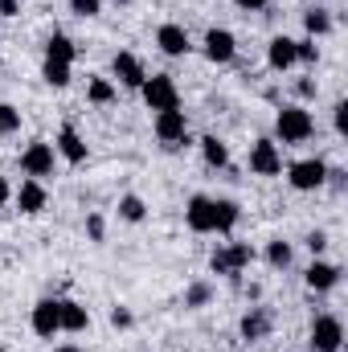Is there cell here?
Segmentation results:
<instances>
[{
    "mask_svg": "<svg viewBox=\"0 0 348 352\" xmlns=\"http://www.w3.org/2000/svg\"><path fill=\"white\" fill-rule=\"evenodd\" d=\"M238 221H242V205H238L234 197H213V234L234 238Z\"/></svg>",
    "mask_w": 348,
    "mask_h": 352,
    "instance_id": "obj_21",
    "label": "cell"
},
{
    "mask_svg": "<svg viewBox=\"0 0 348 352\" xmlns=\"http://www.w3.org/2000/svg\"><path fill=\"white\" fill-rule=\"evenodd\" d=\"M144 78H148V70H144L140 54H131V50H115V58H111V82L123 87V90H140L144 87Z\"/></svg>",
    "mask_w": 348,
    "mask_h": 352,
    "instance_id": "obj_13",
    "label": "cell"
},
{
    "mask_svg": "<svg viewBox=\"0 0 348 352\" xmlns=\"http://www.w3.org/2000/svg\"><path fill=\"white\" fill-rule=\"evenodd\" d=\"M83 230H87V242H90V246H102V242H107V217H102L98 209H90V213H87Z\"/></svg>",
    "mask_w": 348,
    "mask_h": 352,
    "instance_id": "obj_31",
    "label": "cell"
},
{
    "mask_svg": "<svg viewBox=\"0 0 348 352\" xmlns=\"http://www.w3.org/2000/svg\"><path fill=\"white\" fill-rule=\"evenodd\" d=\"M201 54H205L209 66H230V62L238 58V37H234V29H226V25H209L205 37H201Z\"/></svg>",
    "mask_w": 348,
    "mask_h": 352,
    "instance_id": "obj_10",
    "label": "cell"
},
{
    "mask_svg": "<svg viewBox=\"0 0 348 352\" xmlns=\"http://www.w3.org/2000/svg\"><path fill=\"white\" fill-rule=\"evenodd\" d=\"M12 205L21 209V217H41L45 209H50V188L41 184V180H21L17 188H12Z\"/></svg>",
    "mask_w": 348,
    "mask_h": 352,
    "instance_id": "obj_16",
    "label": "cell"
},
{
    "mask_svg": "<svg viewBox=\"0 0 348 352\" xmlns=\"http://www.w3.org/2000/svg\"><path fill=\"white\" fill-rule=\"evenodd\" d=\"M320 58H324V50H320V41H316V37H295V66L316 70V66H320Z\"/></svg>",
    "mask_w": 348,
    "mask_h": 352,
    "instance_id": "obj_28",
    "label": "cell"
},
{
    "mask_svg": "<svg viewBox=\"0 0 348 352\" xmlns=\"http://www.w3.org/2000/svg\"><path fill=\"white\" fill-rule=\"evenodd\" d=\"M152 41H156V50L164 58H188L193 54V37H188V29L180 21H160L156 33H152Z\"/></svg>",
    "mask_w": 348,
    "mask_h": 352,
    "instance_id": "obj_12",
    "label": "cell"
},
{
    "mask_svg": "<svg viewBox=\"0 0 348 352\" xmlns=\"http://www.w3.org/2000/svg\"><path fill=\"white\" fill-rule=\"evenodd\" d=\"M29 328H33V336H41V340H54V336H62L58 295H45V299H37V303L29 307Z\"/></svg>",
    "mask_w": 348,
    "mask_h": 352,
    "instance_id": "obj_15",
    "label": "cell"
},
{
    "mask_svg": "<svg viewBox=\"0 0 348 352\" xmlns=\"http://www.w3.org/2000/svg\"><path fill=\"white\" fill-rule=\"evenodd\" d=\"M17 168L29 176V180H50L58 173V152H54V140H29L17 156Z\"/></svg>",
    "mask_w": 348,
    "mask_h": 352,
    "instance_id": "obj_3",
    "label": "cell"
},
{
    "mask_svg": "<svg viewBox=\"0 0 348 352\" xmlns=\"http://www.w3.org/2000/svg\"><path fill=\"white\" fill-rule=\"evenodd\" d=\"M307 349L312 352H340L345 349V320H340L336 311H320V316H312Z\"/></svg>",
    "mask_w": 348,
    "mask_h": 352,
    "instance_id": "obj_6",
    "label": "cell"
},
{
    "mask_svg": "<svg viewBox=\"0 0 348 352\" xmlns=\"http://www.w3.org/2000/svg\"><path fill=\"white\" fill-rule=\"evenodd\" d=\"M0 74H4V58H0Z\"/></svg>",
    "mask_w": 348,
    "mask_h": 352,
    "instance_id": "obj_44",
    "label": "cell"
},
{
    "mask_svg": "<svg viewBox=\"0 0 348 352\" xmlns=\"http://www.w3.org/2000/svg\"><path fill=\"white\" fill-rule=\"evenodd\" d=\"M54 152H58V160H66L70 168H78V164H87L90 160V144L83 140V131H78L74 123H62V127H58V135H54Z\"/></svg>",
    "mask_w": 348,
    "mask_h": 352,
    "instance_id": "obj_14",
    "label": "cell"
},
{
    "mask_svg": "<svg viewBox=\"0 0 348 352\" xmlns=\"http://www.w3.org/2000/svg\"><path fill=\"white\" fill-rule=\"evenodd\" d=\"M320 98V82H316V74H303V78H295V102H316Z\"/></svg>",
    "mask_w": 348,
    "mask_h": 352,
    "instance_id": "obj_35",
    "label": "cell"
},
{
    "mask_svg": "<svg viewBox=\"0 0 348 352\" xmlns=\"http://www.w3.org/2000/svg\"><path fill=\"white\" fill-rule=\"evenodd\" d=\"M140 98L144 107L156 115V111H176L180 107V90H176V78L173 74H148L144 87H140Z\"/></svg>",
    "mask_w": 348,
    "mask_h": 352,
    "instance_id": "obj_8",
    "label": "cell"
},
{
    "mask_svg": "<svg viewBox=\"0 0 348 352\" xmlns=\"http://www.w3.org/2000/svg\"><path fill=\"white\" fill-rule=\"evenodd\" d=\"M242 295H246V303H262V295H266V287H262L259 278H250V283H242Z\"/></svg>",
    "mask_w": 348,
    "mask_h": 352,
    "instance_id": "obj_39",
    "label": "cell"
},
{
    "mask_svg": "<svg viewBox=\"0 0 348 352\" xmlns=\"http://www.w3.org/2000/svg\"><path fill=\"white\" fill-rule=\"evenodd\" d=\"M58 316H62V332H70V336L90 332V307L87 303H78L70 295H58Z\"/></svg>",
    "mask_w": 348,
    "mask_h": 352,
    "instance_id": "obj_19",
    "label": "cell"
},
{
    "mask_svg": "<svg viewBox=\"0 0 348 352\" xmlns=\"http://www.w3.org/2000/svg\"><path fill=\"white\" fill-rule=\"evenodd\" d=\"M197 148H201V160H205V168H213V173H221V168H230V144L221 140V135H201L197 140Z\"/></svg>",
    "mask_w": 348,
    "mask_h": 352,
    "instance_id": "obj_24",
    "label": "cell"
},
{
    "mask_svg": "<svg viewBox=\"0 0 348 352\" xmlns=\"http://www.w3.org/2000/svg\"><path fill=\"white\" fill-rule=\"evenodd\" d=\"M259 258V250L250 246V242H238V238H230L226 246H217L213 254H209V274H217V278H230V287H242V274L254 266Z\"/></svg>",
    "mask_w": 348,
    "mask_h": 352,
    "instance_id": "obj_2",
    "label": "cell"
},
{
    "mask_svg": "<svg viewBox=\"0 0 348 352\" xmlns=\"http://www.w3.org/2000/svg\"><path fill=\"white\" fill-rule=\"evenodd\" d=\"M107 320H111V328H115V332H131V328H135V311H131L127 303H115Z\"/></svg>",
    "mask_w": 348,
    "mask_h": 352,
    "instance_id": "obj_34",
    "label": "cell"
},
{
    "mask_svg": "<svg viewBox=\"0 0 348 352\" xmlns=\"http://www.w3.org/2000/svg\"><path fill=\"white\" fill-rule=\"evenodd\" d=\"M238 12H270V0H230Z\"/></svg>",
    "mask_w": 348,
    "mask_h": 352,
    "instance_id": "obj_38",
    "label": "cell"
},
{
    "mask_svg": "<svg viewBox=\"0 0 348 352\" xmlns=\"http://www.w3.org/2000/svg\"><path fill=\"white\" fill-rule=\"evenodd\" d=\"M266 66H270L274 74H287V70H295V37H287V33H274V37L266 41Z\"/></svg>",
    "mask_w": 348,
    "mask_h": 352,
    "instance_id": "obj_20",
    "label": "cell"
},
{
    "mask_svg": "<svg viewBox=\"0 0 348 352\" xmlns=\"http://www.w3.org/2000/svg\"><path fill=\"white\" fill-rule=\"evenodd\" d=\"M74 58H78L74 37H70V33H62V29H54V33H50V41H45V50H41V62H62V66H74Z\"/></svg>",
    "mask_w": 348,
    "mask_h": 352,
    "instance_id": "obj_23",
    "label": "cell"
},
{
    "mask_svg": "<svg viewBox=\"0 0 348 352\" xmlns=\"http://www.w3.org/2000/svg\"><path fill=\"white\" fill-rule=\"evenodd\" d=\"M262 258H266L270 270H291V266H295V242H287V238H270L266 250H262Z\"/></svg>",
    "mask_w": 348,
    "mask_h": 352,
    "instance_id": "obj_26",
    "label": "cell"
},
{
    "mask_svg": "<svg viewBox=\"0 0 348 352\" xmlns=\"http://www.w3.org/2000/svg\"><path fill=\"white\" fill-rule=\"evenodd\" d=\"M299 16H303V37L324 41V37H332V33H336V16H332V8H328V4H320V0H316V4H307Z\"/></svg>",
    "mask_w": 348,
    "mask_h": 352,
    "instance_id": "obj_18",
    "label": "cell"
},
{
    "mask_svg": "<svg viewBox=\"0 0 348 352\" xmlns=\"http://www.w3.org/2000/svg\"><path fill=\"white\" fill-rule=\"evenodd\" d=\"M21 127H25V115H21V107H17V102H0V140H12V135H21Z\"/></svg>",
    "mask_w": 348,
    "mask_h": 352,
    "instance_id": "obj_29",
    "label": "cell"
},
{
    "mask_svg": "<svg viewBox=\"0 0 348 352\" xmlns=\"http://www.w3.org/2000/svg\"><path fill=\"white\" fill-rule=\"evenodd\" d=\"M87 102L90 107H111V102H119V87H115L107 74H90L87 78Z\"/></svg>",
    "mask_w": 348,
    "mask_h": 352,
    "instance_id": "obj_27",
    "label": "cell"
},
{
    "mask_svg": "<svg viewBox=\"0 0 348 352\" xmlns=\"http://www.w3.org/2000/svg\"><path fill=\"white\" fill-rule=\"evenodd\" d=\"M340 278H345V266L332 263V258H312L307 270H303V287L312 295H332L340 287Z\"/></svg>",
    "mask_w": 348,
    "mask_h": 352,
    "instance_id": "obj_11",
    "label": "cell"
},
{
    "mask_svg": "<svg viewBox=\"0 0 348 352\" xmlns=\"http://www.w3.org/2000/svg\"><path fill=\"white\" fill-rule=\"evenodd\" d=\"M115 217H119L123 226H144V221H148V201H144L140 192H119Z\"/></svg>",
    "mask_w": 348,
    "mask_h": 352,
    "instance_id": "obj_25",
    "label": "cell"
},
{
    "mask_svg": "<svg viewBox=\"0 0 348 352\" xmlns=\"http://www.w3.org/2000/svg\"><path fill=\"white\" fill-rule=\"evenodd\" d=\"M152 135L164 144V152H180V148H188L193 144V135H188V115L176 107V111H156L152 115Z\"/></svg>",
    "mask_w": 348,
    "mask_h": 352,
    "instance_id": "obj_5",
    "label": "cell"
},
{
    "mask_svg": "<svg viewBox=\"0 0 348 352\" xmlns=\"http://www.w3.org/2000/svg\"><path fill=\"white\" fill-rule=\"evenodd\" d=\"M332 131L348 140V98H336V107H332Z\"/></svg>",
    "mask_w": 348,
    "mask_h": 352,
    "instance_id": "obj_37",
    "label": "cell"
},
{
    "mask_svg": "<svg viewBox=\"0 0 348 352\" xmlns=\"http://www.w3.org/2000/svg\"><path fill=\"white\" fill-rule=\"evenodd\" d=\"M324 188H328L332 197H345L348 192V168L345 164H328V173H324Z\"/></svg>",
    "mask_w": 348,
    "mask_h": 352,
    "instance_id": "obj_32",
    "label": "cell"
},
{
    "mask_svg": "<svg viewBox=\"0 0 348 352\" xmlns=\"http://www.w3.org/2000/svg\"><path fill=\"white\" fill-rule=\"evenodd\" d=\"M102 4H107V0H66V8H70L78 21H94V16H102Z\"/></svg>",
    "mask_w": 348,
    "mask_h": 352,
    "instance_id": "obj_33",
    "label": "cell"
},
{
    "mask_svg": "<svg viewBox=\"0 0 348 352\" xmlns=\"http://www.w3.org/2000/svg\"><path fill=\"white\" fill-rule=\"evenodd\" d=\"M274 324H279V316H274L270 303H246V311L238 316V340L242 344H262V340L274 336Z\"/></svg>",
    "mask_w": 348,
    "mask_h": 352,
    "instance_id": "obj_4",
    "label": "cell"
},
{
    "mask_svg": "<svg viewBox=\"0 0 348 352\" xmlns=\"http://www.w3.org/2000/svg\"><path fill=\"white\" fill-rule=\"evenodd\" d=\"M54 352H87L78 340H62V344H54Z\"/></svg>",
    "mask_w": 348,
    "mask_h": 352,
    "instance_id": "obj_42",
    "label": "cell"
},
{
    "mask_svg": "<svg viewBox=\"0 0 348 352\" xmlns=\"http://www.w3.org/2000/svg\"><path fill=\"white\" fill-rule=\"evenodd\" d=\"M246 168L262 180H274V176H283V148L270 140V135H259L254 144H250V156H246Z\"/></svg>",
    "mask_w": 348,
    "mask_h": 352,
    "instance_id": "obj_9",
    "label": "cell"
},
{
    "mask_svg": "<svg viewBox=\"0 0 348 352\" xmlns=\"http://www.w3.org/2000/svg\"><path fill=\"white\" fill-rule=\"evenodd\" d=\"M213 299H217V283L213 278H193L180 295V307L184 311H205V307H213Z\"/></svg>",
    "mask_w": 348,
    "mask_h": 352,
    "instance_id": "obj_22",
    "label": "cell"
},
{
    "mask_svg": "<svg viewBox=\"0 0 348 352\" xmlns=\"http://www.w3.org/2000/svg\"><path fill=\"white\" fill-rule=\"evenodd\" d=\"M111 4H119V8H127V4H131V0H111Z\"/></svg>",
    "mask_w": 348,
    "mask_h": 352,
    "instance_id": "obj_43",
    "label": "cell"
},
{
    "mask_svg": "<svg viewBox=\"0 0 348 352\" xmlns=\"http://www.w3.org/2000/svg\"><path fill=\"white\" fill-rule=\"evenodd\" d=\"M41 78H45V87L66 90L70 87V66H62V62H41Z\"/></svg>",
    "mask_w": 348,
    "mask_h": 352,
    "instance_id": "obj_30",
    "label": "cell"
},
{
    "mask_svg": "<svg viewBox=\"0 0 348 352\" xmlns=\"http://www.w3.org/2000/svg\"><path fill=\"white\" fill-rule=\"evenodd\" d=\"M8 201H12V184H8V176L0 173V209H4Z\"/></svg>",
    "mask_w": 348,
    "mask_h": 352,
    "instance_id": "obj_41",
    "label": "cell"
},
{
    "mask_svg": "<svg viewBox=\"0 0 348 352\" xmlns=\"http://www.w3.org/2000/svg\"><path fill=\"white\" fill-rule=\"evenodd\" d=\"M303 246L312 250V258H324V250L332 246V238H328V230H307L303 234Z\"/></svg>",
    "mask_w": 348,
    "mask_h": 352,
    "instance_id": "obj_36",
    "label": "cell"
},
{
    "mask_svg": "<svg viewBox=\"0 0 348 352\" xmlns=\"http://www.w3.org/2000/svg\"><path fill=\"white\" fill-rule=\"evenodd\" d=\"M184 226L193 234H213V192H193L184 201Z\"/></svg>",
    "mask_w": 348,
    "mask_h": 352,
    "instance_id": "obj_17",
    "label": "cell"
},
{
    "mask_svg": "<svg viewBox=\"0 0 348 352\" xmlns=\"http://www.w3.org/2000/svg\"><path fill=\"white\" fill-rule=\"evenodd\" d=\"M25 12V4L21 0H0V21H17Z\"/></svg>",
    "mask_w": 348,
    "mask_h": 352,
    "instance_id": "obj_40",
    "label": "cell"
},
{
    "mask_svg": "<svg viewBox=\"0 0 348 352\" xmlns=\"http://www.w3.org/2000/svg\"><path fill=\"white\" fill-rule=\"evenodd\" d=\"M283 173H287V184L295 192H320L324 188V173H328V160L324 156H303V160H291Z\"/></svg>",
    "mask_w": 348,
    "mask_h": 352,
    "instance_id": "obj_7",
    "label": "cell"
},
{
    "mask_svg": "<svg viewBox=\"0 0 348 352\" xmlns=\"http://www.w3.org/2000/svg\"><path fill=\"white\" fill-rule=\"evenodd\" d=\"M316 135V115L303 102H279L274 111V144L279 148H299Z\"/></svg>",
    "mask_w": 348,
    "mask_h": 352,
    "instance_id": "obj_1",
    "label": "cell"
}]
</instances>
